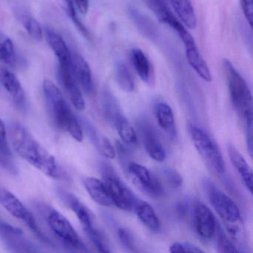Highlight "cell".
<instances>
[{"label": "cell", "instance_id": "8", "mask_svg": "<svg viewBox=\"0 0 253 253\" xmlns=\"http://www.w3.org/2000/svg\"><path fill=\"white\" fill-rule=\"evenodd\" d=\"M47 220L52 232L65 245L78 251H88L70 222L63 214L55 210H50Z\"/></svg>", "mask_w": 253, "mask_h": 253}, {"label": "cell", "instance_id": "17", "mask_svg": "<svg viewBox=\"0 0 253 253\" xmlns=\"http://www.w3.org/2000/svg\"><path fill=\"white\" fill-rule=\"evenodd\" d=\"M227 152L231 163L239 174L245 187L253 193V170L239 151L233 145H227Z\"/></svg>", "mask_w": 253, "mask_h": 253}, {"label": "cell", "instance_id": "13", "mask_svg": "<svg viewBox=\"0 0 253 253\" xmlns=\"http://www.w3.org/2000/svg\"><path fill=\"white\" fill-rule=\"evenodd\" d=\"M138 128L141 134L142 141L149 156L158 161L163 162L167 158L165 149L163 146L153 127L145 121H140Z\"/></svg>", "mask_w": 253, "mask_h": 253}, {"label": "cell", "instance_id": "9", "mask_svg": "<svg viewBox=\"0 0 253 253\" xmlns=\"http://www.w3.org/2000/svg\"><path fill=\"white\" fill-rule=\"evenodd\" d=\"M103 182L112 198L113 205L124 211H131L134 208L137 198L126 185L107 167H103Z\"/></svg>", "mask_w": 253, "mask_h": 253}, {"label": "cell", "instance_id": "39", "mask_svg": "<svg viewBox=\"0 0 253 253\" xmlns=\"http://www.w3.org/2000/svg\"><path fill=\"white\" fill-rule=\"evenodd\" d=\"M75 5L81 14L85 15L89 8V0H74Z\"/></svg>", "mask_w": 253, "mask_h": 253}, {"label": "cell", "instance_id": "2", "mask_svg": "<svg viewBox=\"0 0 253 253\" xmlns=\"http://www.w3.org/2000/svg\"><path fill=\"white\" fill-rule=\"evenodd\" d=\"M42 88L48 115L53 124L69 133L76 141L82 142L84 132L81 124L58 87L52 81L45 80Z\"/></svg>", "mask_w": 253, "mask_h": 253}, {"label": "cell", "instance_id": "38", "mask_svg": "<svg viewBox=\"0 0 253 253\" xmlns=\"http://www.w3.org/2000/svg\"><path fill=\"white\" fill-rule=\"evenodd\" d=\"M243 12L248 22L250 27L253 26V0H241Z\"/></svg>", "mask_w": 253, "mask_h": 253}, {"label": "cell", "instance_id": "28", "mask_svg": "<svg viewBox=\"0 0 253 253\" xmlns=\"http://www.w3.org/2000/svg\"><path fill=\"white\" fill-rule=\"evenodd\" d=\"M120 137L124 143L127 145H134L137 143V137L132 126L129 124L128 120L123 115L117 120L115 124Z\"/></svg>", "mask_w": 253, "mask_h": 253}, {"label": "cell", "instance_id": "7", "mask_svg": "<svg viewBox=\"0 0 253 253\" xmlns=\"http://www.w3.org/2000/svg\"><path fill=\"white\" fill-rule=\"evenodd\" d=\"M0 204H2V207L11 215L23 220L39 239L48 244L51 243L49 238L42 232L38 226V222L33 214L12 192L4 188L0 187Z\"/></svg>", "mask_w": 253, "mask_h": 253}, {"label": "cell", "instance_id": "20", "mask_svg": "<svg viewBox=\"0 0 253 253\" xmlns=\"http://www.w3.org/2000/svg\"><path fill=\"white\" fill-rule=\"evenodd\" d=\"M133 210L140 221L151 231L157 232L161 228V222L150 204L142 200L136 199Z\"/></svg>", "mask_w": 253, "mask_h": 253}, {"label": "cell", "instance_id": "22", "mask_svg": "<svg viewBox=\"0 0 253 253\" xmlns=\"http://www.w3.org/2000/svg\"><path fill=\"white\" fill-rule=\"evenodd\" d=\"M45 38L50 48L57 56L59 63L71 61L72 52L69 51L66 42L60 35L54 31L47 29L45 30Z\"/></svg>", "mask_w": 253, "mask_h": 253}, {"label": "cell", "instance_id": "37", "mask_svg": "<svg viewBox=\"0 0 253 253\" xmlns=\"http://www.w3.org/2000/svg\"><path fill=\"white\" fill-rule=\"evenodd\" d=\"M23 234V231L20 228L12 226L9 223L0 220V236L1 238L9 236V235Z\"/></svg>", "mask_w": 253, "mask_h": 253}, {"label": "cell", "instance_id": "31", "mask_svg": "<svg viewBox=\"0 0 253 253\" xmlns=\"http://www.w3.org/2000/svg\"><path fill=\"white\" fill-rule=\"evenodd\" d=\"M214 235L216 238L217 251L220 253H239V250L229 239L220 225L217 223Z\"/></svg>", "mask_w": 253, "mask_h": 253}, {"label": "cell", "instance_id": "14", "mask_svg": "<svg viewBox=\"0 0 253 253\" xmlns=\"http://www.w3.org/2000/svg\"><path fill=\"white\" fill-rule=\"evenodd\" d=\"M148 8L156 16L160 22L169 26L177 35L183 33L186 28L171 13L164 0H143Z\"/></svg>", "mask_w": 253, "mask_h": 253}, {"label": "cell", "instance_id": "36", "mask_svg": "<svg viewBox=\"0 0 253 253\" xmlns=\"http://www.w3.org/2000/svg\"><path fill=\"white\" fill-rule=\"evenodd\" d=\"M118 233L122 245L130 251H134V241L129 232L124 228H120L118 229Z\"/></svg>", "mask_w": 253, "mask_h": 253}, {"label": "cell", "instance_id": "29", "mask_svg": "<svg viewBox=\"0 0 253 253\" xmlns=\"http://www.w3.org/2000/svg\"><path fill=\"white\" fill-rule=\"evenodd\" d=\"M59 5H60L63 11L69 16V18L73 22L77 29L79 32L86 38L87 40H91V35L88 32V29L83 24L82 22L78 18L77 14L76 8L75 7L74 0H57Z\"/></svg>", "mask_w": 253, "mask_h": 253}, {"label": "cell", "instance_id": "12", "mask_svg": "<svg viewBox=\"0 0 253 253\" xmlns=\"http://www.w3.org/2000/svg\"><path fill=\"white\" fill-rule=\"evenodd\" d=\"M194 223L198 235L204 240H210L214 236L217 221L212 211L207 206L197 202L194 208Z\"/></svg>", "mask_w": 253, "mask_h": 253}, {"label": "cell", "instance_id": "19", "mask_svg": "<svg viewBox=\"0 0 253 253\" xmlns=\"http://www.w3.org/2000/svg\"><path fill=\"white\" fill-rule=\"evenodd\" d=\"M155 115L160 127L171 138L175 137V121L171 106L164 102L156 103Z\"/></svg>", "mask_w": 253, "mask_h": 253}, {"label": "cell", "instance_id": "35", "mask_svg": "<svg viewBox=\"0 0 253 253\" xmlns=\"http://www.w3.org/2000/svg\"><path fill=\"white\" fill-rule=\"evenodd\" d=\"M164 174L167 179V183L170 186H172L174 189H177L181 186L183 178L176 170L169 168L165 169L164 170Z\"/></svg>", "mask_w": 253, "mask_h": 253}, {"label": "cell", "instance_id": "15", "mask_svg": "<svg viewBox=\"0 0 253 253\" xmlns=\"http://www.w3.org/2000/svg\"><path fill=\"white\" fill-rule=\"evenodd\" d=\"M0 82L12 97L15 104L22 110L26 109L25 91L21 83L13 72L5 68L0 69Z\"/></svg>", "mask_w": 253, "mask_h": 253}, {"label": "cell", "instance_id": "1", "mask_svg": "<svg viewBox=\"0 0 253 253\" xmlns=\"http://www.w3.org/2000/svg\"><path fill=\"white\" fill-rule=\"evenodd\" d=\"M8 138L13 149L29 164L48 177H61V170L55 158L20 123L10 124Z\"/></svg>", "mask_w": 253, "mask_h": 253}, {"label": "cell", "instance_id": "6", "mask_svg": "<svg viewBox=\"0 0 253 253\" xmlns=\"http://www.w3.org/2000/svg\"><path fill=\"white\" fill-rule=\"evenodd\" d=\"M189 133L195 149L206 163L215 172H224L225 164L221 152L209 134L195 125H190Z\"/></svg>", "mask_w": 253, "mask_h": 253}, {"label": "cell", "instance_id": "24", "mask_svg": "<svg viewBox=\"0 0 253 253\" xmlns=\"http://www.w3.org/2000/svg\"><path fill=\"white\" fill-rule=\"evenodd\" d=\"M131 60L139 78L145 84H149L152 76V69L146 54L140 48H133L131 51Z\"/></svg>", "mask_w": 253, "mask_h": 253}, {"label": "cell", "instance_id": "25", "mask_svg": "<svg viewBox=\"0 0 253 253\" xmlns=\"http://www.w3.org/2000/svg\"><path fill=\"white\" fill-rule=\"evenodd\" d=\"M185 51H186V60L191 67L206 82H211L212 78H211L210 69L205 60L200 54L198 47L185 50Z\"/></svg>", "mask_w": 253, "mask_h": 253}, {"label": "cell", "instance_id": "10", "mask_svg": "<svg viewBox=\"0 0 253 253\" xmlns=\"http://www.w3.org/2000/svg\"><path fill=\"white\" fill-rule=\"evenodd\" d=\"M128 171L134 184L149 196L160 198L164 194L159 180L146 167L137 163H130Z\"/></svg>", "mask_w": 253, "mask_h": 253}, {"label": "cell", "instance_id": "16", "mask_svg": "<svg viewBox=\"0 0 253 253\" xmlns=\"http://www.w3.org/2000/svg\"><path fill=\"white\" fill-rule=\"evenodd\" d=\"M71 65L75 78L78 81L80 86L82 87L86 94L92 93L94 89L92 75L91 69L85 59L78 53H72Z\"/></svg>", "mask_w": 253, "mask_h": 253}, {"label": "cell", "instance_id": "23", "mask_svg": "<svg viewBox=\"0 0 253 253\" xmlns=\"http://www.w3.org/2000/svg\"><path fill=\"white\" fill-rule=\"evenodd\" d=\"M85 128L91 142L97 148L98 152L106 158H110V159L115 158L116 152L109 140L103 134L98 132V131L88 122L85 123Z\"/></svg>", "mask_w": 253, "mask_h": 253}, {"label": "cell", "instance_id": "5", "mask_svg": "<svg viewBox=\"0 0 253 253\" xmlns=\"http://www.w3.org/2000/svg\"><path fill=\"white\" fill-rule=\"evenodd\" d=\"M59 194L63 201L76 214L83 229L97 250L101 253H109L110 250L106 238L101 232L96 227L94 224V216L91 210L73 194L64 191H61Z\"/></svg>", "mask_w": 253, "mask_h": 253}, {"label": "cell", "instance_id": "26", "mask_svg": "<svg viewBox=\"0 0 253 253\" xmlns=\"http://www.w3.org/2000/svg\"><path fill=\"white\" fill-rule=\"evenodd\" d=\"M0 62L9 66H15L17 62L12 41L2 32H0Z\"/></svg>", "mask_w": 253, "mask_h": 253}, {"label": "cell", "instance_id": "18", "mask_svg": "<svg viewBox=\"0 0 253 253\" xmlns=\"http://www.w3.org/2000/svg\"><path fill=\"white\" fill-rule=\"evenodd\" d=\"M83 183L85 190L94 202L103 207L113 205L112 198L103 180H99L96 177H85L83 178Z\"/></svg>", "mask_w": 253, "mask_h": 253}, {"label": "cell", "instance_id": "32", "mask_svg": "<svg viewBox=\"0 0 253 253\" xmlns=\"http://www.w3.org/2000/svg\"><path fill=\"white\" fill-rule=\"evenodd\" d=\"M104 112L106 118H107L109 122L112 123L115 125L117 120L122 115L121 112H120L119 107L117 104V101L115 100V97H112V94H105L104 96Z\"/></svg>", "mask_w": 253, "mask_h": 253}, {"label": "cell", "instance_id": "34", "mask_svg": "<svg viewBox=\"0 0 253 253\" xmlns=\"http://www.w3.org/2000/svg\"><path fill=\"white\" fill-rule=\"evenodd\" d=\"M170 253H204V250H201L198 246L194 245L187 242L174 243L169 248Z\"/></svg>", "mask_w": 253, "mask_h": 253}, {"label": "cell", "instance_id": "21", "mask_svg": "<svg viewBox=\"0 0 253 253\" xmlns=\"http://www.w3.org/2000/svg\"><path fill=\"white\" fill-rule=\"evenodd\" d=\"M182 23L190 29L197 26V17L190 0H169Z\"/></svg>", "mask_w": 253, "mask_h": 253}, {"label": "cell", "instance_id": "30", "mask_svg": "<svg viewBox=\"0 0 253 253\" xmlns=\"http://www.w3.org/2000/svg\"><path fill=\"white\" fill-rule=\"evenodd\" d=\"M18 19L32 39L37 41L42 40V28L35 17L25 13H18Z\"/></svg>", "mask_w": 253, "mask_h": 253}, {"label": "cell", "instance_id": "3", "mask_svg": "<svg viewBox=\"0 0 253 253\" xmlns=\"http://www.w3.org/2000/svg\"><path fill=\"white\" fill-rule=\"evenodd\" d=\"M204 187L210 204L221 219L232 241L238 245H244L245 230L238 206L210 180H204Z\"/></svg>", "mask_w": 253, "mask_h": 253}, {"label": "cell", "instance_id": "27", "mask_svg": "<svg viewBox=\"0 0 253 253\" xmlns=\"http://www.w3.org/2000/svg\"><path fill=\"white\" fill-rule=\"evenodd\" d=\"M115 78L121 89L131 92L134 89V82L129 69L124 62H119L115 66Z\"/></svg>", "mask_w": 253, "mask_h": 253}, {"label": "cell", "instance_id": "4", "mask_svg": "<svg viewBox=\"0 0 253 253\" xmlns=\"http://www.w3.org/2000/svg\"><path fill=\"white\" fill-rule=\"evenodd\" d=\"M229 94L232 104L241 118L246 132H252L253 128V97L245 80L229 60L223 61Z\"/></svg>", "mask_w": 253, "mask_h": 253}, {"label": "cell", "instance_id": "11", "mask_svg": "<svg viewBox=\"0 0 253 253\" xmlns=\"http://www.w3.org/2000/svg\"><path fill=\"white\" fill-rule=\"evenodd\" d=\"M58 76L60 83L66 91L75 109L84 111L85 103L80 88L79 84L75 78L70 62L59 63Z\"/></svg>", "mask_w": 253, "mask_h": 253}, {"label": "cell", "instance_id": "33", "mask_svg": "<svg viewBox=\"0 0 253 253\" xmlns=\"http://www.w3.org/2000/svg\"><path fill=\"white\" fill-rule=\"evenodd\" d=\"M0 155L9 157L12 155L9 141L8 139V131L3 121L0 119Z\"/></svg>", "mask_w": 253, "mask_h": 253}]
</instances>
